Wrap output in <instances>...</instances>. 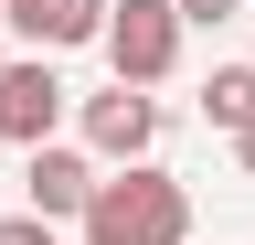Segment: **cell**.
Wrapping results in <instances>:
<instances>
[{
  "instance_id": "obj_1",
  "label": "cell",
  "mask_w": 255,
  "mask_h": 245,
  "mask_svg": "<svg viewBox=\"0 0 255 245\" xmlns=\"http://www.w3.org/2000/svg\"><path fill=\"white\" fill-rule=\"evenodd\" d=\"M85 245H191V192L170 171H107L85 203Z\"/></svg>"
},
{
  "instance_id": "obj_2",
  "label": "cell",
  "mask_w": 255,
  "mask_h": 245,
  "mask_svg": "<svg viewBox=\"0 0 255 245\" xmlns=\"http://www.w3.org/2000/svg\"><path fill=\"white\" fill-rule=\"evenodd\" d=\"M107 64H117V85L149 96V85L181 64V11H170V0H117V11H107Z\"/></svg>"
},
{
  "instance_id": "obj_3",
  "label": "cell",
  "mask_w": 255,
  "mask_h": 245,
  "mask_svg": "<svg viewBox=\"0 0 255 245\" xmlns=\"http://www.w3.org/2000/svg\"><path fill=\"white\" fill-rule=\"evenodd\" d=\"M53 128H64L53 53H11V64H0V139H11V149H53Z\"/></svg>"
},
{
  "instance_id": "obj_4",
  "label": "cell",
  "mask_w": 255,
  "mask_h": 245,
  "mask_svg": "<svg viewBox=\"0 0 255 245\" xmlns=\"http://www.w3.org/2000/svg\"><path fill=\"white\" fill-rule=\"evenodd\" d=\"M149 139H159V96H138V85L85 96V160H128V171H138Z\"/></svg>"
},
{
  "instance_id": "obj_5",
  "label": "cell",
  "mask_w": 255,
  "mask_h": 245,
  "mask_svg": "<svg viewBox=\"0 0 255 245\" xmlns=\"http://www.w3.org/2000/svg\"><path fill=\"white\" fill-rule=\"evenodd\" d=\"M96 181H107V171H96L85 160V149H32V171H21V192H32V213H43V224H85V203H96Z\"/></svg>"
},
{
  "instance_id": "obj_6",
  "label": "cell",
  "mask_w": 255,
  "mask_h": 245,
  "mask_svg": "<svg viewBox=\"0 0 255 245\" xmlns=\"http://www.w3.org/2000/svg\"><path fill=\"white\" fill-rule=\"evenodd\" d=\"M107 11L117 0H11V32L32 53H75V43H107Z\"/></svg>"
},
{
  "instance_id": "obj_7",
  "label": "cell",
  "mask_w": 255,
  "mask_h": 245,
  "mask_svg": "<svg viewBox=\"0 0 255 245\" xmlns=\"http://www.w3.org/2000/svg\"><path fill=\"white\" fill-rule=\"evenodd\" d=\"M202 117L223 139H245L255 128V64H213V85H202Z\"/></svg>"
},
{
  "instance_id": "obj_8",
  "label": "cell",
  "mask_w": 255,
  "mask_h": 245,
  "mask_svg": "<svg viewBox=\"0 0 255 245\" xmlns=\"http://www.w3.org/2000/svg\"><path fill=\"white\" fill-rule=\"evenodd\" d=\"M0 245H53V224L43 213H0Z\"/></svg>"
},
{
  "instance_id": "obj_9",
  "label": "cell",
  "mask_w": 255,
  "mask_h": 245,
  "mask_svg": "<svg viewBox=\"0 0 255 245\" xmlns=\"http://www.w3.org/2000/svg\"><path fill=\"white\" fill-rule=\"evenodd\" d=\"M170 11H181V32H191V21H234L245 0H170Z\"/></svg>"
},
{
  "instance_id": "obj_10",
  "label": "cell",
  "mask_w": 255,
  "mask_h": 245,
  "mask_svg": "<svg viewBox=\"0 0 255 245\" xmlns=\"http://www.w3.org/2000/svg\"><path fill=\"white\" fill-rule=\"evenodd\" d=\"M234 160H245V181H255V128H245V139H234Z\"/></svg>"
},
{
  "instance_id": "obj_11",
  "label": "cell",
  "mask_w": 255,
  "mask_h": 245,
  "mask_svg": "<svg viewBox=\"0 0 255 245\" xmlns=\"http://www.w3.org/2000/svg\"><path fill=\"white\" fill-rule=\"evenodd\" d=\"M0 21H11V0H0Z\"/></svg>"
}]
</instances>
